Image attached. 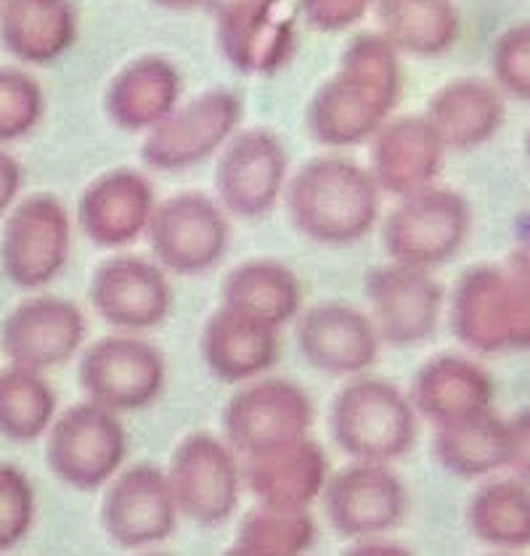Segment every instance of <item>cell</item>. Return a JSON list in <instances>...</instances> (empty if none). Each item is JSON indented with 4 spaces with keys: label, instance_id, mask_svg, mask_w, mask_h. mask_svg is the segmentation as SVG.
I'll return each mask as SVG.
<instances>
[{
    "label": "cell",
    "instance_id": "cell-11",
    "mask_svg": "<svg viewBox=\"0 0 530 556\" xmlns=\"http://www.w3.org/2000/svg\"><path fill=\"white\" fill-rule=\"evenodd\" d=\"M86 340V318L72 302L29 298L0 326V350L14 366L51 371L75 358Z\"/></svg>",
    "mask_w": 530,
    "mask_h": 556
},
{
    "label": "cell",
    "instance_id": "cell-31",
    "mask_svg": "<svg viewBox=\"0 0 530 556\" xmlns=\"http://www.w3.org/2000/svg\"><path fill=\"white\" fill-rule=\"evenodd\" d=\"M176 93V70L162 59H143L112 83L110 112L125 128H143L171 112Z\"/></svg>",
    "mask_w": 530,
    "mask_h": 556
},
{
    "label": "cell",
    "instance_id": "cell-6",
    "mask_svg": "<svg viewBox=\"0 0 530 556\" xmlns=\"http://www.w3.org/2000/svg\"><path fill=\"white\" fill-rule=\"evenodd\" d=\"M308 392L292 379L257 377L239 384L223 408V434L239 456L279 448L305 438L313 427Z\"/></svg>",
    "mask_w": 530,
    "mask_h": 556
},
{
    "label": "cell",
    "instance_id": "cell-18",
    "mask_svg": "<svg viewBox=\"0 0 530 556\" xmlns=\"http://www.w3.org/2000/svg\"><path fill=\"white\" fill-rule=\"evenodd\" d=\"M408 397L421 419L438 429L493 408L496 384L472 358L443 353L419 368Z\"/></svg>",
    "mask_w": 530,
    "mask_h": 556
},
{
    "label": "cell",
    "instance_id": "cell-3",
    "mask_svg": "<svg viewBox=\"0 0 530 556\" xmlns=\"http://www.w3.org/2000/svg\"><path fill=\"white\" fill-rule=\"evenodd\" d=\"M398 90V70L390 46L379 38H358L345 56V75L318 96L313 109L316 132L329 143L358 141L377 128Z\"/></svg>",
    "mask_w": 530,
    "mask_h": 556
},
{
    "label": "cell",
    "instance_id": "cell-36",
    "mask_svg": "<svg viewBox=\"0 0 530 556\" xmlns=\"http://www.w3.org/2000/svg\"><path fill=\"white\" fill-rule=\"evenodd\" d=\"M35 519V491L14 464H0V552L20 546Z\"/></svg>",
    "mask_w": 530,
    "mask_h": 556
},
{
    "label": "cell",
    "instance_id": "cell-34",
    "mask_svg": "<svg viewBox=\"0 0 530 556\" xmlns=\"http://www.w3.org/2000/svg\"><path fill=\"white\" fill-rule=\"evenodd\" d=\"M388 38L414 53H441L454 46L459 20L451 0H379Z\"/></svg>",
    "mask_w": 530,
    "mask_h": 556
},
{
    "label": "cell",
    "instance_id": "cell-7",
    "mask_svg": "<svg viewBox=\"0 0 530 556\" xmlns=\"http://www.w3.org/2000/svg\"><path fill=\"white\" fill-rule=\"evenodd\" d=\"M375 184L348 162H316L292 189V213L305 233L321 241H351L375 220Z\"/></svg>",
    "mask_w": 530,
    "mask_h": 556
},
{
    "label": "cell",
    "instance_id": "cell-5",
    "mask_svg": "<svg viewBox=\"0 0 530 556\" xmlns=\"http://www.w3.org/2000/svg\"><path fill=\"white\" fill-rule=\"evenodd\" d=\"M165 471L180 514L191 522L215 528L239 509L244 475L239 453L226 438L189 434L176 445Z\"/></svg>",
    "mask_w": 530,
    "mask_h": 556
},
{
    "label": "cell",
    "instance_id": "cell-28",
    "mask_svg": "<svg viewBox=\"0 0 530 556\" xmlns=\"http://www.w3.org/2000/svg\"><path fill=\"white\" fill-rule=\"evenodd\" d=\"M223 305L281 329L300 311V283L281 265L252 263L234 270L223 289Z\"/></svg>",
    "mask_w": 530,
    "mask_h": 556
},
{
    "label": "cell",
    "instance_id": "cell-23",
    "mask_svg": "<svg viewBox=\"0 0 530 556\" xmlns=\"http://www.w3.org/2000/svg\"><path fill=\"white\" fill-rule=\"evenodd\" d=\"M285 175V154L265 132L239 138L223 160L218 186L228 207L242 215H257L276 199Z\"/></svg>",
    "mask_w": 530,
    "mask_h": 556
},
{
    "label": "cell",
    "instance_id": "cell-43",
    "mask_svg": "<svg viewBox=\"0 0 530 556\" xmlns=\"http://www.w3.org/2000/svg\"><path fill=\"white\" fill-rule=\"evenodd\" d=\"M528 149H530V138H528Z\"/></svg>",
    "mask_w": 530,
    "mask_h": 556
},
{
    "label": "cell",
    "instance_id": "cell-26",
    "mask_svg": "<svg viewBox=\"0 0 530 556\" xmlns=\"http://www.w3.org/2000/svg\"><path fill=\"white\" fill-rule=\"evenodd\" d=\"M436 458L449 475L480 480L507 467V419L493 408L456 425L438 427Z\"/></svg>",
    "mask_w": 530,
    "mask_h": 556
},
{
    "label": "cell",
    "instance_id": "cell-38",
    "mask_svg": "<svg viewBox=\"0 0 530 556\" xmlns=\"http://www.w3.org/2000/svg\"><path fill=\"white\" fill-rule=\"evenodd\" d=\"M369 0H303V11L311 24L321 29H342L358 22Z\"/></svg>",
    "mask_w": 530,
    "mask_h": 556
},
{
    "label": "cell",
    "instance_id": "cell-32",
    "mask_svg": "<svg viewBox=\"0 0 530 556\" xmlns=\"http://www.w3.org/2000/svg\"><path fill=\"white\" fill-rule=\"evenodd\" d=\"M316 541L311 509L257 504L239 522L228 554L237 556H300Z\"/></svg>",
    "mask_w": 530,
    "mask_h": 556
},
{
    "label": "cell",
    "instance_id": "cell-1",
    "mask_svg": "<svg viewBox=\"0 0 530 556\" xmlns=\"http://www.w3.org/2000/svg\"><path fill=\"white\" fill-rule=\"evenodd\" d=\"M417 408L401 387L358 374L331 401V438L353 462L393 464L417 440Z\"/></svg>",
    "mask_w": 530,
    "mask_h": 556
},
{
    "label": "cell",
    "instance_id": "cell-19",
    "mask_svg": "<svg viewBox=\"0 0 530 556\" xmlns=\"http://www.w3.org/2000/svg\"><path fill=\"white\" fill-rule=\"evenodd\" d=\"M199 353L207 371L220 382H252L279 358V329L223 305L204 324Z\"/></svg>",
    "mask_w": 530,
    "mask_h": 556
},
{
    "label": "cell",
    "instance_id": "cell-17",
    "mask_svg": "<svg viewBox=\"0 0 530 556\" xmlns=\"http://www.w3.org/2000/svg\"><path fill=\"white\" fill-rule=\"evenodd\" d=\"M96 313L119 331H147L171 313V289L162 274L141 260H110L90 283Z\"/></svg>",
    "mask_w": 530,
    "mask_h": 556
},
{
    "label": "cell",
    "instance_id": "cell-2",
    "mask_svg": "<svg viewBox=\"0 0 530 556\" xmlns=\"http://www.w3.org/2000/svg\"><path fill=\"white\" fill-rule=\"evenodd\" d=\"M451 329L480 355L530 350V276L509 268H475L451 300Z\"/></svg>",
    "mask_w": 530,
    "mask_h": 556
},
{
    "label": "cell",
    "instance_id": "cell-37",
    "mask_svg": "<svg viewBox=\"0 0 530 556\" xmlns=\"http://www.w3.org/2000/svg\"><path fill=\"white\" fill-rule=\"evenodd\" d=\"M493 70L504 90L530 101V22L515 24L496 40Z\"/></svg>",
    "mask_w": 530,
    "mask_h": 556
},
{
    "label": "cell",
    "instance_id": "cell-25",
    "mask_svg": "<svg viewBox=\"0 0 530 556\" xmlns=\"http://www.w3.org/2000/svg\"><path fill=\"white\" fill-rule=\"evenodd\" d=\"M467 528L488 548L520 552L530 546V482L488 480L467 501Z\"/></svg>",
    "mask_w": 530,
    "mask_h": 556
},
{
    "label": "cell",
    "instance_id": "cell-13",
    "mask_svg": "<svg viewBox=\"0 0 530 556\" xmlns=\"http://www.w3.org/2000/svg\"><path fill=\"white\" fill-rule=\"evenodd\" d=\"M375 321L351 305L311 307L298 321V350L305 364L331 377H358L379 358Z\"/></svg>",
    "mask_w": 530,
    "mask_h": 556
},
{
    "label": "cell",
    "instance_id": "cell-4",
    "mask_svg": "<svg viewBox=\"0 0 530 556\" xmlns=\"http://www.w3.org/2000/svg\"><path fill=\"white\" fill-rule=\"evenodd\" d=\"M128 456V432L117 410L86 401L53 419L46 440V462L53 477L80 493L112 482Z\"/></svg>",
    "mask_w": 530,
    "mask_h": 556
},
{
    "label": "cell",
    "instance_id": "cell-41",
    "mask_svg": "<svg viewBox=\"0 0 530 556\" xmlns=\"http://www.w3.org/2000/svg\"><path fill=\"white\" fill-rule=\"evenodd\" d=\"M512 268L522 270V274L530 276V226L528 231L520 236V247H517L515 257H512Z\"/></svg>",
    "mask_w": 530,
    "mask_h": 556
},
{
    "label": "cell",
    "instance_id": "cell-15",
    "mask_svg": "<svg viewBox=\"0 0 530 556\" xmlns=\"http://www.w3.org/2000/svg\"><path fill=\"white\" fill-rule=\"evenodd\" d=\"M469 213L451 191H425L388 223V250L398 263L425 268L454 255L467 233Z\"/></svg>",
    "mask_w": 530,
    "mask_h": 556
},
{
    "label": "cell",
    "instance_id": "cell-12",
    "mask_svg": "<svg viewBox=\"0 0 530 556\" xmlns=\"http://www.w3.org/2000/svg\"><path fill=\"white\" fill-rule=\"evenodd\" d=\"M70 252V220L51 197H29L14 210L3 231L0 260L16 287L38 289L64 268Z\"/></svg>",
    "mask_w": 530,
    "mask_h": 556
},
{
    "label": "cell",
    "instance_id": "cell-40",
    "mask_svg": "<svg viewBox=\"0 0 530 556\" xmlns=\"http://www.w3.org/2000/svg\"><path fill=\"white\" fill-rule=\"evenodd\" d=\"M20 184H22L20 165H16L14 156L0 151V213H5V207L14 202L16 191H20Z\"/></svg>",
    "mask_w": 530,
    "mask_h": 556
},
{
    "label": "cell",
    "instance_id": "cell-10",
    "mask_svg": "<svg viewBox=\"0 0 530 556\" xmlns=\"http://www.w3.org/2000/svg\"><path fill=\"white\" fill-rule=\"evenodd\" d=\"M321 504L337 535L361 541L398 528L406 517L408 495L390 464L351 462L329 475Z\"/></svg>",
    "mask_w": 530,
    "mask_h": 556
},
{
    "label": "cell",
    "instance_id": "cell-27",
    "mask_svg": "<svg viewBox=\"0 0 530 556\" xmlns=\"http://www.w3.org/2000/svg\"><path fill=\"white\" fill-rule=\"evenodd\" d=\"M432 128L451 147H475L499 130L504 104L491 86L478 80L451 83L430 106Z\"/></svg>",
    "mask_w": 530,
    "mask_h": 556
},
{
    "label": "cell",
    "instance_id": "cell-29",
    "mask_svg": "<svg viewBox=\"0 0 530 556\" xmlns=\"http://www.w3.org/2000/svg\"><path fill=\"white\" fill-rule=\"evenodd\" d=\"M441 143L436 128L419 119L390 125L377 143L379 180L398 193L419 189L436 173Z\"/></svg>",
    "mask_w": 530,
    "mask_h": 556
},
{
    "label": "cell",
    "instance_id": "cell-39",
    "mask_svg": "<svg viewBox=\"0 0 530 556\" xmlns=\"http://www.w3.org/2000/svg\"><path fill=\"white\" fill-rule=\"evenodd\" d=\"M507 469L530 482V406L507 419Z\"/></svg>",
    "mask_w": 530,
    "mask_h": 556
},
{
    "label": "cell",
    "instance_id": "cell-20",
    "mask_svg": "<svg viewBox=\"0 0 530 556\" xmlns=\"http://www.w3.org/2000/svg\"><path fill=\"white\" fill-rule=\"evenodd\" d=\"M154 252L180 274L204 270L220 257L226 244L223 217L207 199L180 197L152 217Z\"/></svg>",
    "mask_w": 530,
    "mask_h": 556
},
{
    "label": "cell",
    "instance_id": "cell-22",
    "mask_svg": "<svg viewBox=\"0 0 530 556\" xmlns=\"http://www.w3.org/2000/svg\"><path fill=\"white\" fill-rule=\"evenodd\" d=\"M0 40L22 62H53L75 40V9L70 0H3Z\"/></svg>",
    "mask_w": 530,
    "mask_h": 556
},
{
    "label": "cell",
    "instance_id": "cell-33",
    "mask_svg": "<svg viewBox=\"0 0 530 556\" xmlns=\"http://www.w3.org/2000/svg\"><path fill=\"white\" fill-rule=\"evenodd\" d=\"M276 0H213L220 22V40L234 62L263 66L287 43L285 27L270 22Z\"/></svg>",
    "mask_w": 530,
    "mask_h": 556
},
{
    "label": "cell",
    "instance_id": "cell-42",
    "mask_svg": "<svg viewBox=\"0 0 530 556\" xmlns=\"http://www.w3.org/2000/svg\"><path fill=\"white\" fill-rule=\"evenodd\" d=\"M162 5H171V9H186V5H194L199 0H156Z\"/></svg>",
    "mask_w": 530,
    "mask_h": 556
},
{
    "label": "cell",
    "instance_id": "cell-24",
    "mask_svg": "<svg viewBox=\"0 0 530 556\" xmlns=\"http://www.w3.org/2000/svg\"><path fill=\"white\" fill-rule=\"evenodd\" d=\"M152 213V193L138 175L112 173L96 180L80 202L86 233L99 244H125Z\"/></svg>",
    "mask_w": 530,
    "mask_h": 556
},
{
    "label": "cell",
    "instance_id": "cell-9",
    "mask_svg": "<svg viewBox=\"0 0 530 556\" xmlns=\"http://www.w3.org/2000/svg\"><path fill=\"white\" fill-rule=\"evenodd\" d=\"M180 509L167 471L149 462L119 469L101 501V528L119 548H152L176 533Z\"/></svg>",
    "mask_w": 530,
    "mask_h": 556
},
{
    "label": "cell",
    "instance_id": "cell-14",
    "mask_svg": "<svg viewBox=\"0 0 530 556\" xmlns=\"http://www.w3.org/2000/svg\"><path fill=\"white\" fill-rule=\"evenodd\" d=\"M375 326L382 342L393 348H414L436 331L441 318L443 292L421 268L398 263L375 270L366 283Z\"/></svg>",
    "mask_w": 530,
    "mask_h": 556
},
{
    "label": "cell",
    "instance_id": "cell-16",
    "mask_svg": "<svg viewBox=\"0 0 530 556\" xmlns=\"http://www.w3.org/2000/svg\"><path fill=\"white\" fill-rule=\"evenodd\" d=\"M242 475L257 504L311 509V504L321 501L331 471L327 451L305 434L279 448L247 456Z\"/></svg>",
    "mask_w": 530,
    "mask_h": 556
},
{
    "label": "cell",
    "instance_id": "cell-21",
    "mask_svg": "<svg viewBox=\"0 0 530 556\" xmlns=\"http://www.w3.org/2000/svg\"><path fill=\"white\" fill-rule=\"evenodd\" d=\"M237 101L223 93L199 99L184 112L173 114L154 130L147 143V160L156 167H180L210 154L237 123Z\"/></svg>",
    "mask_w": 530,
    "mask_h": 556
},
{
    "label": "cell",
    "instance_id": "cell-35",
    "mask_svg": "<svg viewBox=\"0 0 530 556\" xmlns=\"http://www.w3.org/2000/svg\"><path fill=\"white\" fill-rule=\"evenodd\" d=\"M43 114L40 86L22 70L0 66V141L22 138Z\"/></svg>",
    "mask_w": 530,
    "mask_h": 556
},
{
    "label": "cell",
    "instance_id": "cell-30",
    "mask_svg": "<svg viewBox=\"0 0 530 556\" xmlns=\"http://www.w3.org/2000/svg\"><path fill=\"white\" fill-rule=\"evenodd\" d=\"M56 419V392L43 371L14 366L0 371V434L14 443L43 438Z\"/></svg>",
    "mask_w": 530,
    "mask_h": 556
},
{
    "label": "cell",
    "instance_id": "cell-8",
    "mask_svg": "<svg viewBox=\"0 0 530 556\" xmlns=\"http://www.w3.org/2000/svg\"><path fill=\"white\" fill-rule=\"evenodd\" d=\"M77 374L88 401L125 414L152 406L165 387L167 366L152 342L123 331L90 344Z\"/></svg>",
    "mask_w": 530,
    "mask_h": 556
}]
</instances>
